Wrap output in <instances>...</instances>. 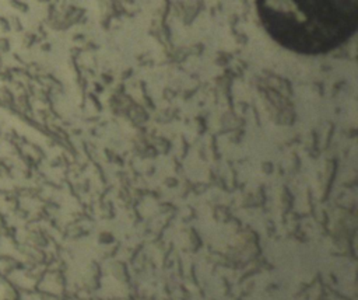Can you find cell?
<instances>
[{
  "label": "cell",
  "instance_id": "1",
  "mask_svg": "<svg viewBox=\"0 0 358 300\" xmlns=\"http://www.w3.org/2000/svg\"><path fill=\"white\" fill-rule=\"evenodd\" d=\"M256 7L267 34L302 55L333 50L358 22V0H256Z\"/></svg>",
  "mask_w": 358,
  "mask_h": 300
}]
</instances>
